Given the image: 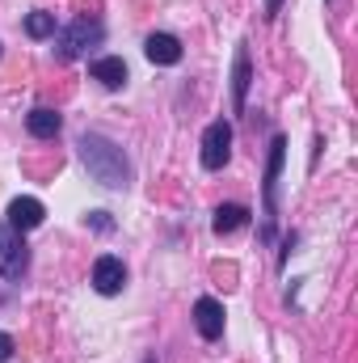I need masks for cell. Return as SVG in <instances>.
Masks as SVG:
<instances>
[{
  "mask_svg": "<svg viewBox=\"0 0 358 363\" xmlns=\"http://www.w3.org/2000/svg\"><path fill=\"white\" fill-rule=\"evenodd\" d=\"M228 157H232V127L224 118H215L202 131V169H224Z\"/></svg>",
  "mask_w": 358,
  "mask_h": 363,
  "instance_id": "obj_3",
  "label": "cell"
},
{
  "mask_svg": "<svg viewBox=\"0 0 358 363\" xmlns=\"http://www.w3.org/2000/svg\"><path fill=\"white\" fill-rule=\"evenodd\" d=\"M249 224V207H241V203H224V207H215V220H211V228L224 237V233H236V228H245Z\"/></svg>",
  "mask_w": 358,
  "mask_h": 363,
  "instance_id": "obj_11",
  "label": "cell"
},
{
  "mask_svg": "<svg viewBox=\"0 0 358 363\" xmlns=\"http://www.w3.org/2000/svg\"><path fill=\"white\" fill-rule=\"evenodd\" d=\"M93 81H101L105 89H122L127 85V64L118 55H105V60H93Z\"/></svg>",
  "mask_w": 358,
  "mask_h": 363,
  "instance_id": "obj_10",
  "label": "cell"
},
{
  "mask_svg": "<svg viewBox=\"0 0 358 363\" xmlns=\"http://www.w3.org/2000/svg\"><path fill=\"white\" fill-rule=\"evenodd\" d=\"M144 55H148L152 64H161V68H173V64H181V43L173 34H152V38L144 43Z\"/></svg>",
  "mask_w": 358,
  "mask_h": 363,
  "instance_id": "obj_8",
  "label": "cell"
},
{
  "mask_svg": "<svg viewBox=\"0 0 358 363\" xmlns=\"http://www.w3.org/2000/svg\"><path fill=\"white\" fill-rule=\"evenodd\" d=\"M282 148H287V140L278 135L270 144V165H266V207L270 211H274V182H278V169H282Z\"/></svg>",
  "mask_w": 358,
  "mask_h": 363,
  "instance_id": "obj_12",
  "label": "cell"
},
{
  "mask_svg": "<svg viewBox=\"0 0 358 363\" xmlns=\"http://www.w3.org/2000/svg\"><path fill=\"white\" fill-rule=\"evenodd\" d=\"M25 34L30 38H51L55 34V13H30L25 17Z\"/></svg>",
  "mask_w": 358,
  "mask_h": 363,
  "instance_id": "obj_13",
  "label": "cell"
},
{
  "mask_svg": "<svg viewBox=\"0 0 358 363\" xmlns=\"http://www.w3.org/2000/svg\"><path fill=\"white\" fill-rule=\"evenodd\" d=\"M42 216H47V211H42V203H38V199H30V194H21V199H13V203H8V224H13V228H21V233L38 228V224H42Z\"/></svg>",
  "mask_w": 358,
  "mask_h": 363,
  "instance_id": "obj_7",
  "label": "cell"
},
{
  "mask_svg": "<svg viewBox=\"0 0 358 363\" xmlns=\"http://www.w3.org/2000/svg\"><path fill=\"white\" fill-rule=\"evenodd\" d=\"M8 359H13V338L0 334V363H8Z\"/></svg>",
  "mask_w": 358,
  "mask_h": 363,
  "instance_id": "obj_15",
  "label": "cell"
},
{
  "mask_svg": "<svg viewBox=\"0 0 358 363\" xmlns=\"http://www.w3.org/2000/svg\"><path fill=\"white\" fill-rule=\"evenodd\" d=\"M59 127H64V118H59L55 110H47V106H38V110L25 114V131H30L34 140H55Z\"/></svg>",
  "mask_w": 358,
  "mask_h": 363,
  "instance_id": "obj_9",
  "label": "cell"
},
{
  "mask_svg": "<svg viewBox=\"0 0 358 363\" xmlns=\"http://www.w3.org/2000/svg\"><path fill=\"white\" fill-rule=\"evenodd\" d=\"M25 267H30V245H25L21 228L0 224V274L4 279H21Z\"/></svg>",
  "mask_w": 358,
  "mask_h": 363,
  "instance_id": "obj_2",
  "label": "cell"
},
{
  "mask_svg": "<svg viewBox=\"0 0 358 363\" xmlns=\"http://www.w3.org/2000/svg\"><path fill=\"white\" fill-rule=\"evenodd\" d=\"M122 283H127V267L118 262V258H97L93 262V287L101 291V296H118L122 291Z\"/></svg>",
  "mask_w": 358,
  "mask_h": 363,
  "instance_id": "obj_5",
  "label": "cell"
},
{
  "mask_svg": "<svg viewBox=\"0 0 358 363\" xmlns=\"http://www.w3.org/2000/svg\"><path fill=\"white\" fill-rule=\"evenodd\" d=\"M194 325H198V334H202L207 342H215V338L224 334V304L211 300V296H202V300L194 304Z\"/></svg>",
  "mask_w": 358,
  "mask_h": 363,
  "instance_id": "obj_6",
  "label": "cell"
},
{
  "mask_svg": "<svg viewBox=\"0 0 358 363\" xmlns=\"http://www.w3.org/2000/svg\"><path fill=\"white\" fill-rule=\"evenodd\" d=\"M93 43H101V26L97 21H72L68 30H59V60H76V55H85V47Z\"/></svg>",
  "mask_w": 358,
  "mask_h": 363,
  "instance_id": "obj_4",
  "label": "cell"
},
{
  "mask_svg": "<svg viewBox=\"0 0 358 363\" xmlns=\"http://www.w3.org/2000/svg\"><path fill=\"white\" fill-rule=\"evenodd\" d=\"M278 9H282V0H266V17H278Z\"/></svg>",
  "mask_w": 358,
  "mask_h": 363,
  "instance_id": "obj_16",
  "label": "cell"
},
{
  "mask_svg": "<svg viewBox=\"0 0 358 363\" xmlns=\"http://www.w3.org/2000/svg\"><path fill=\"white\" fill-rule=\"evenodd\" d=\"M232 93H236V110L245 106V93H249V55L241 51L236 55V77H232Z\"/></svg>",
  "mask_w": 358,
  "mask_h": 363,
  "instance_id": "obj_14",
  "label": "cell"
},
{
  "mask_svg": "<svg viewBox=\"0 0 358 363\" xmlns=\"http://www.w3.org/2000/svg\"><path fill=\"white\" fill-rule=\"evenodd\" d=\"M81 157H85V165H89V174L101 186H110V190H118V186H127V157H122V148L118 144H110L105 135H85L81 140Z\"/></svg>",
  "mask_w": 358,
  "mask_h": 363,
  "instance_id": "obj_1",
  "label": "cell"
}]
</instances>
